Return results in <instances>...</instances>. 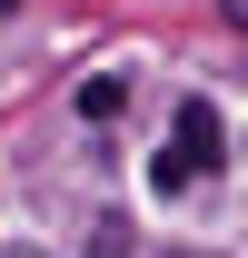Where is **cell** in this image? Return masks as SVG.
<instances>
[{
  "mask_svg": "<svg viewBox=\"0 0 248 258\" xmlns=\"http://www.w3.org/2000/svg\"><path fill=\"white\" fill-rule=\"evenodd\" d=\"M218 149H228L218 109H209V99H179V119H169V149H159V189H189L199 169H218Z\"/></svg>",
  "mask_w": 248,
  "mask_h": 258,
  "instance_id": "6da1fadb",
  "label": "cell"
},
{
  "mask_svg": "<svg viewBox=\"0 0 248 258\" xmlns=\"http://www.w3.org/2000/svg\"><path fill=\"white\" fill-rule=\"evenodd\" d=\"M119 99H129V80H80V119H119Z\"/></svg>",
  "mask_w": 248,
  "mask_h": 258,
  "instance_id": "7a4b0ae2",
  "label": "cell"
},
{
  "mask_svg": "<svg viewBox=\"0 0 248 258\" xmlns=\"http://www.w3.org/2000/svg\"><path fill=\"white\" fill-rule=\"evenodd\" d=\"M90 258H129V248H119V228H99V238H90Z\"/></svg>",
  "mask_w": 248,
  "mask_h": 258,
  "instance_id": "3957f363",
  "label": "cell"
},
{
  "mask_svg": "<svg viewBox=\"0 0 248 258\" xmlns=\"http://www.w3.org/2000/svg\"><path fill=\"white\" fill-rule=\"evenodd\" d=\"M238 20H248V0H238Z\"/></svg>",
  "mask_w": 248,
  "mask_h": 258,
  "instance_id": "277c9868",
  "label": "cell"
}]
</instances>
